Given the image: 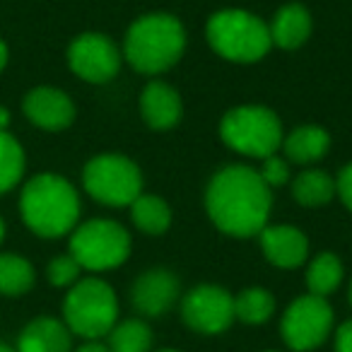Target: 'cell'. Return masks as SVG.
<instances>
[{"label":"cell","mask_w":352,"mask_h":352,"mask_svg":"<svg viewBox=\"0 0 352 352\" xmlns=\"http://www.w3.org/2000/svg\"><path fill=\"white\" fill-rule=\"evenodd\" d=\"M0 352H17L15 347H10V345H6V342H0Z\"/></svg>","instance_id":"33"},{"label":"cell","mask_w":352,"mask_h":352,"mask_svg":"<svg viewBox=\"0 0 352 352\" xmlns=\"http://www.w3.org/2000/svg\"><path fill=\"white\" fill-rule=\"evenodd\" d=\"M6 63H8V46L3 44V39H0V73H3Z\"/></svg>","instance_id":"32"},{"label":"cell","mask_w":352,"mask_h":352,"mask_svg":"<svg viewBox=\"0 0 352 352\" xmlns=\"http://www.w3.org/2000/svg\"><path fill=\"white\" fill-rule=\"evenodd\" d=\"M131 217L135 222L138 230H142L145 234H164L171 225V212H169V206H166L162 198L157 196H140L131 203Z\"/></svg>","instance_id":"19"},{"label":"cell","mask_w":352,"mask_h":352,"mask_svg":"<svg viewBox=\"0 0 352 352\" xmlns=\"http://www.w3.org/2000/svg\"><path fill=\"white\" fill-rule=\"evenodd\" d=\"M3 239H6V222L0 220V244H3Z\"/></svg>","instance_id":"34"},{"label":"cell","mask_w":352,"mask_h":352,"mask_svg":"<svg viewBox=\"0 0 352 352\" xmlns=\"http://www.w3.org/2000/svg\"><path fill=\"white\" fill-rule=\"evenodd\" d=\"M261 249L265 258L278 268H297L304 263L309 254V241L297 227L278 225V227H263L258 232Z\"/></svg>","instance_id":"14"},{"label":"cell","mask_w":352,"mask_h":352,"mask_svg":"<svg viewBox=\"0 0 352 352\" xmlns=\"http://www.w3.org/2000/svg\"><path fill=\"white\" fill-rule=\"evenodd\" d=\"M133 307L145 316H160L174 307L179 297V280L169 270L155 268L140 275L133 285Z\"/></svg>","instance_id":"13"},{"label":"cell","mask_w":352,"mask_h":352,"mask_svg":"<svg viewBox=\"0 0 352 352\" xmlns=\"http://www.w3.org/2000/svg\"><path fill=\"white\" fill-rule=\"evenodd\" d=\"M336 191H338V196H340V201L352 210V164H347L345 169L340 171V176H338V182H336Z\"/></svg>","instance_id":"28"},{"label":"cell","mask_w":352,"mask_h":352,"mask_svg":"<svg viewBox=\"0 0 352 352\" xmlns=\"http://www.w3.org/2000/svg\"><path fill=\"white\" fill-rule=\"evenodd\" d=\"M160 352H176V350H169V347H166V350H160Z\"/></svg>","instance_id":"35"},{"label":"cell","mask_w":352,"mask_h":352,"mask_svg":"<svg viewBox=\"0 0 352 352\" xmlns=\"http://www.w3.org/2000/svg\"><path fill=\"white\" fill-rule=\"evenodd\" d=\"M140 111L150 128L166 131V128L176 126L179 118H182V97H179L176 89L169 87V85L150 82L142 89Z\"/></svg>","instance_id":"15"},{"label":"cell","mask_w":352,"mask_h":352,"mask_svg":"<svg viewBox=\"0 0 352 352\" xmlns=\"http://www.w3.org/2000/svg\"><path fill=\"white\" fill-rule=\"evenodd\" d=\"M80 270H82V265L75 261V256L65 254L51 261L46 275H49V283L54 285V287H70V285L80 278Z\"/></svg>","instance_id":"26"},{"label":"cell","mask_w":352,"mask_h":352,"mask_svg":"<svg viewBox=\"0 0 352 352\" xmlns=\"http://www.w3.org/2000/svg\"><path fill=\"white\" fill-rule=\"evenodd\" d=\"M78 352H111L107 345H102V342H87V345H82V347H78Z\"/></svg>","instance_id":"30"},{"label":"cell","mask_w":352,"mask_h":352,"mask_svg":"<svg viewBox=\"0 0 352 352\" xmlns=\"http://www.w3.org/2000/svg\"><path fill=\"white\" fill-rule=\"evenodd\" d=\"M336 352H352V318L338 328V333H336Z\"/></svg>","instance_id":"29"},{"label":"cell","mask_w":352,"mask_h":352,"mask_svg":"<svg viewBox=\"0 0 352 352\" xmlns=\"http://www.w3.org/2000/svg\"><path fill=\"white\" fill-rule=\"evenodd\" d=\"M70 254L87 270L118 268L131 254V236L113 220H89L73 232Z\"/></svg>","instance_id":"8"},{"label":"cell","mask_w":352,"mask_h":352,"mask_svg":"<svg viewBox=\"0 0 352 352\" xmlns=\"http://www.w3.org/2000/svg\"><path fill=\"white\" fill-rule=\"evenodd\" d=\"M85 191L104 206H131L142 193L140 169L123 155H97L82 171Z\"/></svg>","instance_id":"7"},{"label":"cell","mask_w":352,"mask_h":352,"mask_svg":"<svg viewBox=\"0 0 352 352\" xmlns=\"http://www.w3.org/2000/svg\"><path fill=\"white\" fill-rule=\"evenodd\" d=\"M268 30L273 44H278L280 49H299L311 34V15L299 3H289L280 8Z\"/></svg>","instance_id":"17"},{"label":"cell","mask_w":352,"mask_h":352,"mask_svg":"<svg viewBox=\"0 0 352 352\" xmlns=\"http://www.w3.org/2000/svg\"><path fill=\"white\" fill-rule=\"evenodd\" d=\"M65 326L82 338H102L116 326L118 299L111 285L99 278L80 280L63 302Z\"/></svg>","instance_id":"5"},{"label":"cell","mask_w":352,"mask_h":352,"mask_svg":"<svg viewBox=\"0 0 352 352\" xmlns=\"http://www.w3.org/2000/svg\"><path fill=\"white\" fill-rule=\"evenodd\" d=\"M25 174V150L8 131H0V196L20 184Z\"/></svg>","instance_id":"22"},{"label":"cell","mask_w":352,"mask_h":352,"mask_svg":"<svg viewBox=\"0 0 352 352\" xmlns=\"http://www.w3.org/2000/svg\"><path fill=\"white\" fill-rule=\"evenodd\" d=\"M152 345V333L147 323L131 318V321L116 323L109 331V350L111 352H147Z\"/></svg>","instance_id":"24"},{"label":"cell","mask_w":352,"mask_h":352,"mask_svg":"<svg viewBox=\"0 0 352 352\" xmlns=\"http://www.w3.org/2000/svg\"><path fill=\"white\" fill-rule=\"evenodd\" d=\"M34 285V268L17 254H0V294L20 297Z\"/></svg>","instance_id":"21"},{"label":"cell","mask_w":352,"mask_h":352,"mask_svg":"<svg viewBox=\"0 0 352 352\" xmlns=\"http://www.w3.org/2000/svg\"><path fill=\"white\" fill-rule=\"evenodd\" d=\"M350 304H352V285H350Z\"/></svg>","instance_id":"36"},{"label":"cell","mask_w":352,"mask_h":352,"mask_svg":"<svg viewBox=\"0 0 352 352\" xmlns=\"http://www.w3.org/2000/svg\"><path fill=\"white\" fill-rule=\"evenodd\" d=\"M275 311V299L268 289L249 287L234 297V316L244 323H265Z\"/></svg>","instance_id":"25"},{"label":"cell","mask_w":352,"mask_h":352,"mask_svg":"<svg viewBox=\"0 0 352 352\" xmlns=\"http://www.w3.org/2000/svg\"><path fill=\"white\" fill-rule=\"evenodd\" d=\"M220 135L227 147L249 157H270L283 145V126L265 107H239L222 118Z\"/></svg>","instance_id":"6"},{"label":"cell","mask_w":352,"mask_h":352,"mask_svg":"<svg viewBox=\"0 0 352 352\" xmlns=\"http://www.w3.org/2000/svg\"><path fill=\"white\" fill-rule=\"evenodd\" d=\"M186 49V32L182 22L164 12L135 20L126 36V60L145 75L169 70Z\"/></svg>","instance_id":"3"},{"label":"cell","mask_w":352,"mask_h":352,"mask_svg":"<svg viewBox=\"0 0 352 352\" xmlns=\"http://www.w3.org/2000/svg\"><path fill=\"white\" fill-rule=\"evenodd\" d=\"M8 126H10V111L0 107V131H8Z\"/></svg>","instance_id":"31"},{"label":"cell","mask_w":352,"mask_h":352,"mask_svg":"<svg viewBox=\"0 0 352 352\" xmlns=\"http://www.w3.org/2000/svg\"><path fill=\"white\" fill-rule=\"evenodd\" d=\"M17 352H70L68 326L51 316L34 318L20 333Z\"/></svg>","instance_id":"16"},{"label":"cell","mask_w":352,"mask_h":352,"mask_svg":"<svg viewBox=\"0 0 352 352\" xmlns=\"http://www.w3.org/2000/svg\"><path fill=\"white\" fill-rule=\"evenodd\" d=\"M182 316L193 331L215 336L234 321V297L217 285H198L184 297Z\"/></svg>","instance_id":"10"},{"label":"cell","mask_w":352,"mask_h":352,"mask_svg":"<svg viewBox=\"0 0 352 352\" xmlns=\"http://www.w3.org/2000/svg\"><path fill=\"white\" fill-rule=\"evenodd\" d=\"M292 193L297 203H302L307 208H316L336 196V182H333V176L326 174V171L309 169L294 179Z\"/></svg>","instance_id":"20"},{"label":"cell","mask_w":352,"mask_h":352,"mask_svg":"<svg viewBox=\"0 0 352 352\" xmlns=\"http://www.w3.org/2000/svg\"><path fill=\"white\" fill-rule=\"evenodd\" d=\"M208 215L230 236H254L270 215V186L251 166L232 164L212 176L206 193Z\"/></svg>","instance_id":"1"},{"label":"cell","mask_w":352,"mask_h":352,"mask_svg":"<svg viewBox=\"0 0 352 352\" xmlns=\"http://www.w3.org/2000/svg\"><path fill=\"white\" fill-rule=\"evenodd\" d=\"M333 328V311L326 297L304 294L294 299L283 316V338L294 352H309L328 338Z\"/></svg>","instance_id":"9"},{"label":"cell","mask_w":352,"mask_h":352,"mask_svg":"<svg viewBox=\"0 0 352 352\" xmlns=\"http://www.w3.org/2000/svg\"><path fill=\"white\" fill-rule=\"evenodd\" d=\"M68 65L78 78L87 82H109L121 68V54L109 36L82 34L70 44Z\"/></svg>","instance_id":"11"},{"label":"cell","mask_w":352,"mask_h":352,"mask_svg":"<svg viewBox=\"0 0 352 352\" xmlns=\"http://www.w3.org/2000/svg\"><path fill=\"white\" fill-rule=\"evenodd\" d=\"M342 280V265L336 258V254H321L311 261L307 270V287L309 294L316 297H328Z\"/></svg>","instance_id":"23"},{"label":"cell","mask_w":352,"mask_h":352,"mask_svg":"<svg viewBox=\"0 0 352 352\" xmlns=\"http://www.w3.org/2000/svg\"><path fill=\"white\" fill-rule=\"evenodd\" d=\"M25 116L44 131H63L73 123L75 107L65 92L56 87H36L22 102Z\"/></svg>","instance_id":"12"},{"label":"cell","mask_w":352,"mask_h":352,"mask_svg":"<svg viewBox=\"0 0 352 352\" xmlns=\"http://www.w3.org/2000/svg\"><path fill=\"white\" fill-rule=\"evenodd\" d=\"M208 41L222 58L234 63L261 60L273 46L268 25L246 10L215 12L208 22Z\"/></svg>","instance_id":"4"},{"label":"cell","mask_w":352,"mask_h":352,"mask_svg":"<svg viewBox=\"0 0 352 352\" xmlns=\"http://www.w3.org/2000/svg\"><path fill=\"white\" fill-rule=\"evenodd\" d=\"M258 174L268 186H283L289 179V166L283 157L270 155V157H263V166H261Z\"/></svg>","instance_id":"27"},{"label":"cell","mask_w":352,"mask_h":352,"mask_svg":"<svg viewBox=\"0 0 352 352\" xmlns=\"http://www.w3.org/2000/svg\"><path fill=\"white\" fill-rule=\"evenodd\" d=\"M25 225L44 239L73 232L80 217V198L75 188L58 174H36L27 182L20 196Z\"/></svg>","instance_id":"2"},{"label":"cell","mask_w":352,"mask_h":352,"mask_svg":"<svg viewBox=\"0 0 352 352\" xmlns=\"http://www.w3.org/2000/svg\"><path fill=\"white\" fill-rule=\"evenodd\" d=\"M285 155L297 164H311V162L321 160L331 147V138L323 128L318 126H302L292 131L283 140Z\"/></svg>","instance_id":"18"}]
</instances>
